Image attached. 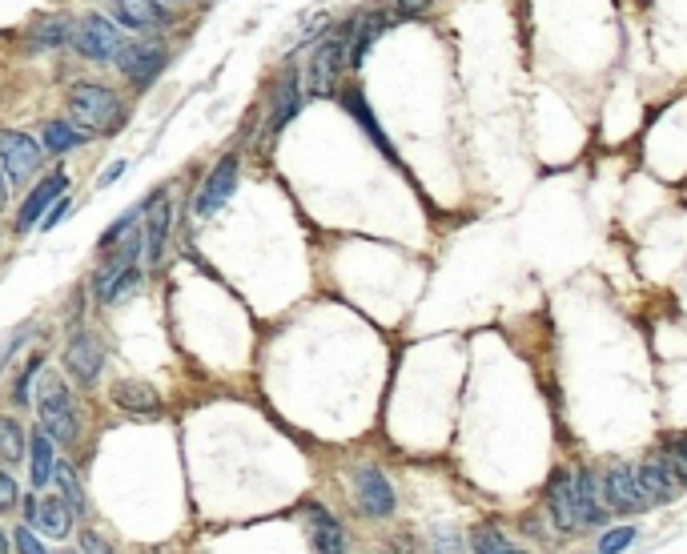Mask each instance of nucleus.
Instances as JSON below:
<instances>
[{"instance_id": "nucleus-1", "label": "nucleus", "mask_w": 687, "mask_h": 554, "mask_svg": "<svg viewBox=\"0 0 687 554\" xmlns=\"http://www.w3.org/2000/svg\"><path fill=\"white\" fill-rule=\"evenodd\" d=\"M68 113H73L80 129L89 133H113L125 121L117 92L105 89V85H93V80H80V85L68 89Z\"/></svg>"}, {"instance_id": "nucleus-2", "label": "nucleus", "mask_w": 687, "mask_h": 554, "mask_svg": "<svg viewBox=\"0 0 687 554\" xmlns=\"http://www.w3.org/2000/svg\"><path fill=\"white\" fill-rule=\"evenodd\" d=\"M599 490H603V506L615 511V515H644L651 506V499L639 487V475H635L632 462H611L608 475L599 478Z\"/></svg>"}, {"instance_id": "nucleus-3", "label": "nucleus", "mask_w": 687, "mask_h": 554, "mask_svg": "<svg viewBox=\"0 0 687 554\" xmlns=\"http://www.w3.org/2000/svg\"><path fill=\"white\" fill-rule=\"evenodd\" d=\"M37 410H40V430L53 438V442H77L80 438V418H77V406H73V398L61 382H45L37 398Z\"/></svg>"}, {"instance_id": "nucleus-4", "label": "nucleus", "mask_w": 687, "mask_h": 554, "mask_svg": "<svg viewBox=\"0 0 687 554\" xmlns=\"http://www.w3.org/2000/svg\"><path fill=\"white\" fill-rule=\"evenodd\" d=\"M346 65H350V25L334 28L330 37L317 45L314 65H310V80H314L317 97H330Z\"/></svg>"}, {"instance_id": "nucleus-5", "label": "nucleus", "mask_w": 687, "mask_h": 554, "mask_svg": "<svg viewBox=\"0 0 687 554\" xmlns=\"http://www.w3.org/2000/svg\"><path fill=\"white\" fill-rule=\"evenodd\" d=\"M354 502L366 518H390L398 506L390 478H386L378 466H371V462H362L354 470Z\"/></svg>"}, {"instance_id": "nucleus-6", "label": "nucleus", "mask_w": 687, "mask_h": 554, "mask_svg": "<svg viewBox=\"0 0 687 554\" xmlns=\"http://www.w3.org/2000/svg\"><path fill=\"white\" fill-rule=\"evenodd\" d=\"M73 45H77V53L85 56V61H117L121 33L113 28V21L89 13L73 25Z\"/></svg>"}, {"instance_id": "nucleus-7", "label": "nucleus", "mask_w": 687, "mask_h": 554, "mask_svg": "<svg viewBox=\"0 0 687 554\" xmlns=\"http://www.w3.org/2000/svg\"><path fill=\"white\" fill-rule=\"evenodd\" d=\"M547 515L559 534H575L579 530V515H575V475L571 470H555L547 482Z\"/></svg>"}, {"instance_id": "nucleus-8", "label": "nucleus", "mask_w": 687, "mask_h": 554, "mask_svg": "<svg viewBox=\"0 0 687 554\" xmlns=\"http://www.w3.org/2000/svg\"><path fill=\"white\" fill-rule=\"evenodd\" d=\"M0 165H4V173H9V181L21 185L37 173L40 149L33 146V137H25V133L4 129L0 133Z\"/></svg>"}, {"instance_id": "nucleus-9", "label": "nucleus", "mask_w": 687, "mask_h": 554, "mask_svg": "<svg viewBox=\"0 0 687 554\" xmlns=\"http://www.w3.org/2000/svg\"><path fill=\"white\" fill-rule=\"evenodd\" d=\"M65 189H68L65 173H49V177H40L37 189L28 193L25 205H21V213H16V234H28L37 222H45V217H49V205H57Z\"/></svg>"}, {"instance_id": "nucleus-10", "label": "nucleus", "mask_w": 687, "mask_h": 554, "mask_svg": "<svg viewBox=\"0 0 687 554\" xmlns=\"http://www.w3.org/2000/svg\"><path fill=\"white\" fill-rule=\"evenodd\" d=\"M575 515H579V527H599L608 530V506H603V490H599V475L591 466H579L575 470Z\"/></svg>"}, {"instance_id": "nucleus-11", "label": "nucleus", "mask_w": 687, "mask_h": 554, "mask_svg": "<svg viewBox=\"0 0 687 554\" xmlns=\"http://www.w3.org/2000/svg\"><path fill=\"white\" fill-rule=\"evenodd\" d=\"M234 189H238V153H225L217 165H213L210 181L201 185L198 193V213L201 217H210L225 205V201L234 198Z\"/></svg>"}, {"instance_id": "nucleus-12", "label": "nucleus", "mask_w": 687, "mask_h": 554, "mask_svg": "<svg viewBox=\"0 0 687 554\" xmlns=\"http://www.w3.org/2000/svg\"><path fill=\"white\" fill-rule=\"evenodd\" d=\"M117 65L137 89H149L153 77L165 68V49H161V45H121Z\"/></svg>"}, {"instance_id": "nucleus-13", "label": "nucleus", "mask_w": 687, "mask_h": 554, "mask_svg": "<svg viewBox=\"0 0 687 554\" xmlns=\"http://www.w3.org/2000/svg\"><path fill=\"white\" fill-rule=\"evenodd\" d=\"M635 475H639V487H644V494L651 499V506L655 502H675L679 499V478H675V470H672V462L663 458V454H651V458H644L639 466H635Z\"/></svg>"}, {"instance_id": "nucleus-14", "label": "nucleus", "mask_w": 687, "mask_h": 554, "mask_svg": "<svg viewBox=\"0 0 687 554\" xmlns=\"http://www.w3.org/2000/svg\"><path fill=\"white\" fill-rule=\"evenodd\" d=\"M101 357L105 354H101V345H97V338L89 330H77L73 338H68L65 366L80 386H93L97 378H101Z\"/></svg>"}, {"instance_id": "nucleus-15", "label": "nucleus", "mask_w": 687, "mask_h": 554, "mask_svg": "<svg viewBox=\"0 0 687 554\" xmlns=\"http://www.w3.org/2000/svg\"><path fill=\"white\" fill-rule=\"evenodd\" d=\"M165 241H170V201H165V193H153V198L146 201V262H149V269H158L161 265Z\"/></svg>"}, {"instance_id": "nucleus-16", "label": "nucleus", "mask_w": 687, "mask_h": 554, "mask_svg": "<svg viewBox=\"0 0 687 554\" xmlns=\"http://www.w3.org/2000/svg\"><path fill=\"white\" fill-rule=\"evenodd\" d=\"M113 402L133 418H158L161 414V394L149 382H137V378H121L113 386Z\"/></svg>"}, {"instance_id": "nucleus-17", "label": "nucleus", "mask_w": 687, "mask_h": 554, "mask_svg": "<svg viewBox=\"0 0 687 554\" xmlns=\"http://www.w3.org/2000/svg\"><path fill=\"white\" fill-rule=\"evenodd\" d=\"M310 542H314V554H350L342 522L326 506H310Z\"/></svg>"}, {"instance_id": "nucleus-18", "label": "nucleus", "mask_w": 687, "mask_h": 554, "mask_svg": "<svg viewBox=\"0 0 687 554\" xmlns=\"http://www.w3.org/2000/svg\"><path fill=\"white\" fill-rule=\"evenodd\" d=\"M113 13H117L121 25L137 28V33H149V28H161L173 21L158 0H113Z\"/></svg>"}, {"instance_id": "nucleus-19", "label": "nucleus", "mask_w": 687, "mask_h": 554, "mask_svg": "<svg viewBox=\"0 0 687 554\" xmlns=\"http://www.w3.org/2000/svg\"><path fill=\"white\" fill-rule=\"evenodd\" d=\"M386 16L383 13H362L358 21H350V68H358L371 53V45L383 37Z\"/></svg>"}, {"instance_id": "nucleus-20", "label": "nucleus", "mask_w": 687, "mask_h": 554, "mask_svg": "<svg viewBox=\"0 0 687 554\" xmlns=\"http://www.w3.org/2000/svg\"><path fill=\"white\" fill-rule=\"evenodd\" d=\"M471 554H530V551H523V546L502 527H495V522H478V527H471Z\"/></svg>"}, {"instance_id": "nucleus-21", "label": "nucleus", "mask_w": 687, "mask_h": 554, "mask_svg": "<svg viewBox=\"0 0 687 554\" xmlns=\"http://www.w3.org/2000/svg\"><path fill=\"white\" fill-rule=\"evenodd\" d=\"M28 37H33V45H40V49H57V45L73 40V21H68L65 13H40L37 21L28 25Z\"/></svg>"}, {"instance_id": "nucleus-22", "label": "nucleus", "mask_w": 687, "mask_h": 554, "mask_svg": "<svg viewBox=\"0 0 687 554\" xmlns=\"http://www.w3.org/2000/svg\"><path fill=\"white\" fill-rule=\"evenodd\" d=\"M57 470V458H53V438L45 435V430H33L28 438V475H33V487H45Z\"/></svg>"}, {"instance_id": "nucleus-23", "label": "nucleus", "mask_w": 687, "mask_h": 554, "mask_svg": "<svg viewBox=\"0 0 687 554\" xmlns=\"http://www.w3.org/2000/svg\"><path fill=\"white\" fill-rule=\"evenodd\" d=\"M37 527L45 530V534H53V539H65L68 530H73V506H68L61 494L37 502Z\"/></svg>"}, {"instance_id": "nucleus-24", "label": "nucleus", "mask_w": 687, "mask_h": 554, "mask_svg": "<svg viewBox=\"0 0 687 554\" xmlns=\"http://www.w3.org/2000/svg\"><path fill=\"white\" fill-rule=\"evenodd\" d=\"M346 109H350V113H354V117L362 121V129H366V133L374 137V146L383 149L386 158H395V149H390V141H386V133L378 129V121H374V113L366 109V101H362V92H358V89L346 92Z\"/></svg>"}, {"instance_id": "nucleus-25", "label": "nucleus", "mask_w": 687, "mask_h": 554, "mask_svg": "<svg viewBox=\"0 0 687 554\" xmlns=\"http://www.w3.org/2000/svg\"><path fill=\"white\" fill-rule=\"evenodd\" d=\"M40 141H45V149H49V153H68V149H77L85 137H80L77 125L49 121V125H45V133H40Z\"/></svg>"}, {"instance_id": "nucleus-26", "label": "nucleus", "mask_w": 687, "mask_h": 554, "mask_svg": "<svg viewBox=\"0 0 687 554\" xmlns=\"http://www.w3.org/2000/svg\"><path fill=\"white\" fill-rule=\"evenodd\" d=\"M53 478H57V487H61V499L73 506V515H77V511H85V487H80L77 470H73L68 462H57Z\"/></svg>"}, {"instance_id": "nucleus-27", "label": "nucleus", "mask_w": 687, "mask_h": 554, "mask_svg": "<svg viewBox=\"0 0 687 554\" xmlns=\"http://www.w3.org/2000/svg\"><path fill=\"white\" fill-rule=\"evenodd\" d=\"M25 458V430L13 418H0V462Z\"/></svg>"}, {"instance_id": "nucleus-28", "label": "nucleus", "mask_w": 687, "mask_h": 554, "mask_svg": "<svg viewBox=\"0 0 687 554\" xmlns=\"http://www.w3.org/2000/svg\"><path fill=\"white\" fill-rule=\"evenodd\" d=\"M426 554H466V539L459 527H435L426 539Z\"/></svg>"}, {"instance_id": "nucleus-29", "label": "nucleus", "mask_w": 687, "mask_h": 554, "mask_svg": "<svg viewBox=\"0 0 687 554\" xmlns=\"http://www.w3.org/2000/svg\"><path fill=\"white\" fill-rule=\"evenodd\" d=\"M635 539H639V530L635 527H608L599 539H595V554H620V551H627Z\"/></svg>"}, {"instance_id": "nucleus-30", "label": "nucleus", "mask_w": 687, "mask_h": 554, "mask_svg": "<svg viewBox=\"0 0 687 554\" xmlns=\"http://www.w3.org/2000/svg\"><path fill=\"white\" fill-rule=\"evenodd\" d=\"M298 113V85H293V77L282 85V97H278V105H274V121H270V133H278L286 121Z\"/></svg>"}, {"instance_id": "nucleus-31", "label": "nucleus", "mask_w": 687, "mask_h": 554, "mask_svg": "<svg viewBox=\"0 0 687 554\" xmlns=\"http://www.w3.org/2000/svg\"><path fill=\"white\" fill-rule=\"evenodd\" d=\"M663 458L672 462V470H675V478H679V487H687V435L672 438V442H667V450H663Z\"/></svg>"}, {"instance_id": "nucleus-32", "label": "nucleus", "mask_w": 687, "mask_h": 554, "mask_svg": "<svg viewBox=\"0 0 687 554\" xmlns=\"http://www.w3.org/2000/svg\"><path fill=\"white\" fill-rule=\"evenodd\" d=\"M40 362H45V357L33 354V362H25V374L16 378V398H13V402H21V406H28V402H33V378H37Z\"/></svg>"}, {"instance_id": "nucleus-33", "label": "nucleus", "mask_w": 687, "mask_h": 554, "mask_svg": "<svg viewBox=\"0 0 687 554\" xmlns=\"http://www.w3.org/2000/svg\"><path fill=\"white\" fill-rule=\"evenodd\" d=\"M16 554H45V546H40V539L33 534V527H21L16 530Z\"/></svg>"}, {"instance_id": "nucleus-34", "label": "nucleus", "mask_w": 687, "mask_h": 554, "mask_svg": "<svg viewBox=\"0 0 687 554\" xmlns=\"http://www.w3.org/2000/svg\"><path fill=\"white\" fill-rule=\"evenodd\" d=\"M80 554H113V546H109L97 530H85V534H80Z\"/></svg>"}, {"instance_id": "nucleus-35", "label": "nucleus", "mask_w": 687, "mask_h": 554, "mask_svg": "<svg viewBox=\"0 0 687 554\" xmlns=\"http://www.w3.org/2000/svg\"><path fill=\"white\" fill-rule=\"evenodd\" d=\"M16 506V482L0 470V511H13Z\"/></svg>"}, {"instance_id": "nucleus-36", "label": "nucleus", "mask_w": 687, "mask_h": 554, "mask_svg": "<svg viewBox=\"0 0 687 554\" xmlns=\"http://www.w3.org/2000/svg\"><path fill=\"white\" fill-rule=\"evenodd\" d=\"M386 554H419V542L410 539V534H395L390 546H386Z\"/></svg>"}, {"instance_id": "nucleus-37", "label": "nucleus", "mask_w": 687, "mask_h": 554, "mask_svg": "<svg viewBox=\"0 0 687 554\" xmlns=\"http://www.w3.org/2000/svg\"><path fill=\"white\" fill-rule=\"evenodd\" d=\"M21 342H25V330L9 333V342H4V350H0V369H4V362L13 357V350H16V345H21Z\"/></svg>"}, {"instance_id": "nucleus-38", "label": "nucleus", "mask_w": 687, "mask_h": 554, "mask_svg": "<svg viewBox=\"0 0 687 554\" xmlns=\"http://www.w3.org/2000/svg\"><path fill=\"white\" fill-rule=\"evenodd\" d=\"M426 4H430V0H398V9H402V16H419V13H426Z\"/></svg>"}, {"instance_id": "nucleus-39", "label": "nucleus", "mask_w": 687, "mask_h": 554, "mask_svg": "<svg viewBox=\"0 0 687 554\" xmlns=\"http://www.w3.org/2000/svg\"><path fill=\"white\" fill-rule=\"evenodd\" d=\"M121 173H125V161H117V165H109V173H105V177H101V189H105V185L117 181Z\"/></svg>"}, {"instance_id": "nucleus-40", "label": "nucleus", "mask_w": 687, "mask_h": 554, "mask_svg": "<svg viewBox=\"0 0 687 554\" xmlns=\"http://www.w3.org/2000/svg\"><path fill=\"white\" fill-rule=\"evenodd\" d=\"M65 213H68V198H65V201H57V210L49 213V217H45V225H57L61 217H65Z\"/></svg>"}, {"instance_id": "nucleus-41", "label": "nucleus", "mask_w": 687, "mask_h": 554, "mask_svg": "<svg viewBox=\"0 0 687 554\" xmlns=\"http://www.w3.org/2000/svg\"><path fill=\"white\" fill-rule=\"evenodd\" d=\"M0 210H9V181L0 177Z\"/></svg>"}, {"instance_id": "nucleus-42", "label": "nucleus", "mask_w": 687, "mask_h": 554, "mask_svg": "<svg viewBox=\"0 0 687 554\" xmlns=\"http://www.w3.org/2000/svg\"><path fill=\"white\" fill-rule=\"evenodd\" d=\"M0 554H9V539H4V530H0Z\"/></svg>"}]
</instances>
